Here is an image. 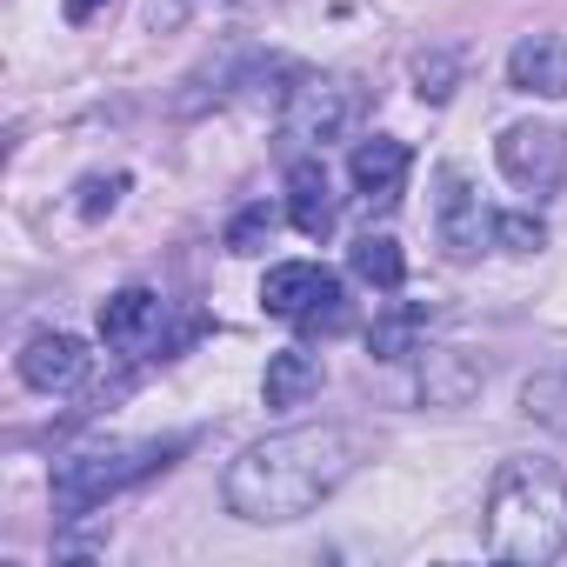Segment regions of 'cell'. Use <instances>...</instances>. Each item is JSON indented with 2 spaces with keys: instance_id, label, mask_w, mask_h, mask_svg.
Segmentation results:
<instances>
[{
  "instance_id": "10",
  "label": "cell",
  "mask_w": 567,
  "mask_h": 567,
  "mask_svg": "<svg viewBox=\"0 0 567 567\" xmlns=\"http://www.w3.org/2000/svg\"><path fill=\"white\" fill-rule=\"evenodd\" d=\"M408 141H394V134H368L361 147H354V187H361V200L368 207H394L401 200V181H408Z\"/></svg>"
},
{
  "instance_id": "11",
  "label": "cell",
  "mask_w": 567,
  "mask_h": 567,
  "mask_svg": "<svg viewBox=\"0 0 567 567\" xmlns=\"http://www.w3.org/2000/svg\"><path fill=\"white\" fill-rule=\"evenodd\" d=\"M507 81H514L520 94L567 101V41H560V34H527V41H514V54H507Z\"/></svg>"
},
{
  "instance_id": "4",
  "label": "cell",
  "mask_w": 567,
  "mask_h": 567,
  "mask_svg": "<svg viewBox=\"0 0 567 567\" xmlns=\"http://www.w3.org/2000/svg\"><path fill=\"white\" fill-rule=\"evenodd\" d=\"M260 308L274 321L301 328V334H341L348 328V288H341V274H328L315 260H280V267H267Z\"/></svg>"
},
{
  "instance_id": "2",
  "label": "cell",
  "mask_w": 567,
  "mask_h": 567,
  "mask_svg": "<svg viewBox=\"0 0 567 567\" xmlns=\"http://www.w3.org/2000/svg\"><path fill=\"white\" fill-rule=\"evenodd\" d=\"M567 547V481L554 461H501L494 487H487V554L494 560H520L540 567Z\"/></svg>"
},
{
  "instance_id": "7",
  "label": "cell",
  "mask_w": 567,
  "mask_h": 567,
  "mask_svg": "<svg viewBox=\"0 0 567 567\" xmlns=\"http://www.w3.org/2000/svg\"><path fill=\"white\" fill-rule=\"evenodd\" d=\"M434 227H441V247L454 254V260H474L487 240H494V214L481 207V194H474V181L467 174H441V200H434Z\"/></svg>"
},
{
  "instance_id": "19",
  "label": "cell",
  "mask_w": 567,
  "mask_h": 567,
  "mask_svg": "<svg viewBox=\"0 0 567 567\" xmlns=\"http://www.w3.org/2000/svg\"><path fill=\"white\" fill-rule=\"evenodd\" d=\"M101 8H107V0H68V21H74V28H81V21H94V14H101Z\"/></svg>"
},
{
  "instance_id": "16",
  "label": "cell",
  "mask_w": 567,
  "mask_h": 567,
  "mask_svg": "<svg viewBox=\"0 0 567 567\" xmlns=\"http://www.w3.org/2000/svg\"><path fill=\"white\" fill-rule=\"evenodd\" d=\"M267 234H274V214L254 200V207H240V214H234V227H227V247H234V254H260V247H267Z\"/></svg>"
},
{
  "instance_id": "8",
  "label": "cell",
  "mask_w": 567,
  "mask_h": 567,
  "mask_svg": "<svg viewBox=\"0 0 567 567\" xmlns=\"http://www.w3.org/2000/svg\"><path fill=\"white\" fill-rule=\"evenodd\" d=\"M161 328H167V301L154 288H121L101 301V341L114 354H147L161 348Z\"/></svg>"
},
{
  "instance_id": "17",
  "label": "cell",
  "mask_w": 567,
  "mask_h": 567,
  "mask_svg": "<svg viewBox=\"0 0 567 567\" xmlns=\"http://www.w3.org/2000/svg\"><path fill=\"white\" fill-rule=\"evenodd\" d=\"M494 240H501L507 254H534V247L547 240V227H540L534 214H494Z\"/></svg>"
},
{
  "instance_id": "18",
  "label": "cell",
  "mask_w": 567,
  "mask_h": 567,
  "mask_svg": "<svg viewBox=\"0 0 567 567\" xmlns=\"http://www.w3.org/2000/svg\"><path fill=\"white\" fill-rule=\"evenodd\" d=\"M127 194V174H107V181H87L81 187V214L87 220H101V214H114V200Z\"/></svg>"
},
{
  "instance_id": "12",
  "label": "cell",
  "mask_w": 567,
  "mask_h": 567,
  "mask_svg": "<svg viewBox=\"0 0 567 567\" xmlns=\"http://www.w3.org/2000/svg\"><path fill=\"white\" fill-rule=\"evenodd\" d=\"M334 187H328V167L321 161H301L295 174H288V220L308 234V240H328L334 234Z\"/></svg>"
},
{
  "instance_id": "14",
  "label": "cell",
  "mask_w": 567,
  "mask_h": 567,
  "mask_svg": "<svg viewBox=\"0 0 567 567\" xmlns=\"http://www.w3.org/2000/svg\"><path fill=\"white\" fill-rule=\"evenodd\" d=\"M348 267L368 280V288H381V295H394L401 280H408V254H401V240H394V234H361V240H354V254H348Z\"/></svg>"
},
{
  "instance_id": "1",
  "label": "cell",
  "mask_w": 567,
  "mask_h": 567,
  "mask_svg": "<svg viewBox=\"0 0 567 567\" xmlns=\"http://www.w3.org/2000/svg\"><path fill=\"white\" fill-rule=\"evenodd\" d=\"M354 467V434L348 427H288L254 441L227 467V507L240 520H301L321 507Z\"/></svg>"
},
{
  "instance_id": "15",
  "label": "cell",
  "mask_w": 567,
  "mask_h": 567,
  "mask_svg": "<svg viewBox=\"0 0 567 567\" xmlns=\"http://www.w3.org/2000/svg\"><path fill=\"white\" fill-rule=\"evenodd\" d=\"M421 328H427V308H388L374 321V334H368V354L374 361H401V354H414V334Z\"/></svg>"
},
{
  "instance_id": "3",
  "label": "cell",
  "mask_w": 567,
  "mask_h": 567,
  "mask_svg": "<svg viewBox=\"0 0 567 567\" xmlns=\"http://www.w3.org/2000/svg\"><path fill=\"white\" fill-rule=\"evenodd\" d=\"M181 454V441H114V447H87V454H61L54 461V514L81 520L87 507H101L107 494L147 481L154 467H167Z\"/></svg>"
},
{
  "instance_id": "13",
  "label": "cell",
  "mask_w": 567,
  "mask_h": 567,
  "mask_svg": "<svg viewBox=\"0 0 567 567\" xmlns=\"http://www.w3.org/2000/svg\"><path fill=\"white\" fill-rule=\"evenodd\" d=\"M315 394H321V354L288 348V354L267 361V408H301Z\"/></svg>"
},
{
  "instance_id": "6",
  "label": "cell",
  "mask_w": 567,
  "mask_h": 567,
  "mask_svg": "<svg viewBox=\"0 0 567 567\" xmlns=\"http://www.w3.org/2000/svg\"><path fill=\"white\" fill-rule=\"evenodd\" d=\"M494 161H501V174H507L520 194L540 200V194H554V187L567 181V134L547 127V121H514V127H501Z\"/></svg>"
},
{
  "instance_id": "5",
  "label": "cell",
  "mask_w": 567,
  "mask_h": 567,
  "mask_svg": "<svg viewBox=\"0 0 567 567\" xmlns=\"http://www.w3.org/2000/svg\"><path fill=\"white\" fill-rule=\"evenodd\" d=\"M354 114H361V87L348 74H301L280 101V134L295 147H328L354 127Z\"/></svg>"
},
{
  "instance_id": "9",
  "label": "cell",
  "mask_w": 567,
  "mask_h": 567,
  "mask_svg": "<svg viewBox=\"0 0 567 567\" xmlns=\"http://www.w3.org/2000/svg\"><path fill=\"white\" fill-rule=\"evenodd\" d=\"M87 368H94V354L74 334H34L21 348V381L41 388V394H74L87 381Z\"/></svg>"
}]
</instances>
